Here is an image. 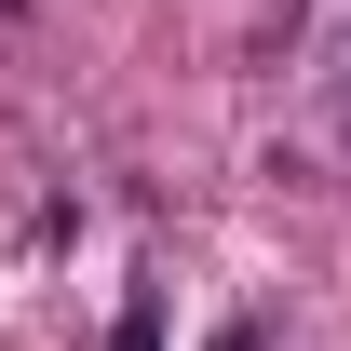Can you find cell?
<instances>
[{"mask_svg": "<svg viewBox=\"0 0 351 351\" xmlns=\"http://www.w3.org/2000/svg\"><path fill=\"white\" fill-rule=\"evenodd\" d=\"M217 351H270V338H257V324H230V338H217Z\"/></svg>", "mask_w": 351, "mask_h": 351, "instance_id": "3957f363", "label": "cell"}, {"mask_svg": "<svg viewBox=\"0 0 351 351\" xmlns=\"http://www.w3.org/2000/svg\"><path fill=\"white\" fill-rule=\"evenodd\" d=\"M108 351H162V298H149V284L122 298V324H108Z\"/></svg>", "mask_w": 351, "mask_h": 351, "instance_id": "6da1fadb", "label": "cell"}, {"mask_svg": "<svg viewBox=\"0 0 351 351\" xmlns=\"http://www.w3.org/2000/svg\"><path fill=\"white\" fill-rule=\"evenodd\" d=\"M324 122H338V149H351V54L324 68Z\"/></svg>", "mask_w": 351, "mask_h": 351, "instance_id": "7a4b0ae2", "label": "cell"}]
</instances>
